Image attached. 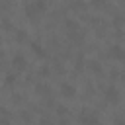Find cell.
Returning a JSON list of instances; mask_svg holds the SVG:
<instances>
[{
	"mask_svg": "<svg viewBox=\"0 0 125 125\" xmlns=\"http://www.w3.org/2000/svg\"><path fill=\"white\" fill-rule=\"evenodd\" d=\"M12 66H14L16 72H18V70H25V68H27V59H25L21 53H18V55L12 57Z\"/></svg>",
	"mask_w": 125,
	"mask_h": 125,
	"instance_id": "3957f363",
	"label": "cell"
},
{
	"mask_svg": "<svg viewBox=\"0 0 125 125\" xmlns=\"http://www.w3.org/2000/svg\"><path fill=\"white\" fill-rule=\"evenodd\" d=\"M35 90H37V92H47V94L51 92V88H49V86H45V84H37V88H35Z\"/></svg>",
	"mask_w": 125,
	"mask_h": 125,
	"instance_id": "4fadbf2b",
	"label": "cell"
},
{
	"mask_svg": "<svg viewBox=\"0 0 125 125\" xmlns=\"http://www.w3.org/2000/svg\"><path fill=\"white\" fill-rule=\"evenodd\" d=\"M61 94H62V98L72 100V98L76 96V86L70 84V82H62V84H61Z\"/></svg>",
	"mask_w": 125,
	"mask_h": 125,
	"instance_id": "277c9868",
	"label": "cell"
},
{
	"mask_svg": "<svg viewBox=\"0 0 125 125\" xmlns=\"http://www.w3.org/2000/svg\"><path fill=\"white\" fill-rule=\"evenodd\" d=\"M41 125H51V119H45V117H43V119H41Z\"/></svg>",
	"mask_w": 125,
	"mask_h": 125,
	"instance_id": "ac0fdd59",
	"label": "cell"
},
{
	"mask_svg": "<svg viewBox=\"0 0 125 125\" xmlns=\"http://www.w3.org/2000/svg\"><path fill=\"white\" fill-rule=\"evenodd\" d=\"M88 68H90L92 72H96V74L102 72V64H100L98 61H88Z\"/></svg>",
	"mask_w": 125,
	"mask_h": 125,
	"instance_id": "30bf717a",
	"label": "cell"
},
{
	"mask_svg": "<svg viewBox=\"0 0 125 125\" xmlns=\"http://www.w3.org/2000/svg\"><path fill=\"white\" fill-rule=\"evenodd\" d=\"M104 98H105V102H109V104H119L121 94H119V90H117L115 86H107L105 92H104Z\"/></svg>",
	"mask_w": 125,
	"mask_h": 125,
	"instance_id": "7a4b0ae2",
	"label": "cell"
},
{
	"mask_svg": "<svg viewBox=\"0 0 125 125\" xmlns=\"http://www.w3.org/2000/svg\"><path fill=\"white\" fill-rule=\"evenodd\" d=\"M82 66H84V57H82V55H78V57H76V61H74V68H76V70H82Z\"/></svg>",
	"mask_w": 125,
	"mask_h": 125,
	"instance_id": "8fae6325",
	"label": "cell"
},
{
	"mask_svg": "<svg viewBox=\"0 0 125 125\" xmlns=\"http://www.w3.org/2000/svg\"><path fill=\"white\" fill-rule=\"evenodd\" d=\"M31 51H33L39 59H45V57H47V51L43 49V45H41L39 41H31Z\"/></svg>",
	"mask_w": 125,
	"mask_h": 125,
	"instance_id": "8992f818",
	"label": "cell"
},
{
	"mask_svg": "<svg viewBox=\"0 0 125 125\" xmlns=\"http://www.w3.org/2000/svg\"><path fill=\"white\" fill-rule=\"evenodd\" d=\"M57 113L59 115H66V107L64 105H57Z\"/></svg>",
	"mask_w": 125,
	"mask_h": 125,
	"instance_id": "9a60e30c",
	"label": "cell"
},
{
	"mask_svg": "<svg viewBox=\"0 0 125 125\" xmlns=\"http://www.w3.org/2000/svg\"><path fill=\"white\" fill-rule=\"evenodd\" d=\"M35 6H37L39 12H45V10H47V2H45V0H35Z\"/></svg>",
	"mask_w": 125,
	"mask_h": 125,
	"instance_id": "7c38bea8",
	"label": "cell"
},
{
	"mask_svg": "<svg viewBox=\"0 0 125 125\" xmlns=\"http://www.w3.org/2000/svg\"><path fill=\"white\" fill-rule=\"evenodd\" d=\"M80 123H82V125H100L98 117H96L94 113H90V111H82V115H80Z\"/></svg>",
	"mask_w": 125,
	"mask_h": 125,
	"instance_id": "5b68a950",
	"label": "cell"
},
{
	"mask_svg": "<svg viewBox=\"0 0 125 125\" xmlns=\"http://www.w3.org/2000/svg\"><path fill=\"white\" fill-rule=\"evenodd\" d=\"M107 55H109V59H113V61H125V47L119 45V43H115V45L109 47Z\"/></svg>",
	"mask_w": 125,
	"mask_h": 125,
	"instance_id": "6da1fadb",
	"label": "cell"
},
{
	"mask_svg": "<svg viewBox=\"0 0 125 125\" xmlns=\"http://www.w3.org/2000/svg\"><path fill=\"white\" fill-rule=\"evenodd\" d=\"M64 27H66V29H68V33L72 35L74 31H78V21H76V20H72V18H66V20H64Z\"/></svg>",
	"mask_w": 125,
	"mask_h": 125,
	"instance_id": "ba28073f",
	"label": "cell"
},
{
	"mask_svg": "<svg viewBox=\"0 0 125 125\" xmlns=\"http://www.w3.org/2000/svg\"><path fill=\"white\" fill-rule=\"evenodd\" d=\"M23 10H25V16H27L29 20H31V18H35V16H37V12H39V10H37V6H35V2H31V4L27 2V4L23 6Z\"/></svg>",
	"mask_w": 125,
	"mask_h": 125,
	"instance_id": "52a82bcc",
	"label": "cell"
},
{
	"mask_svg": "<svg viewBox=\"0 0 125 125\" xmlns=\"http://www.w3.org/2000/svg\"><path fill=\"white\" fill-rule=\"evenodd\" d=\"M100 125H102V123H100Z\"/></svg>",
	"mask_w": 125,
	"mask_h": 125,
	"instance_id": "44dd1931",
	"label": "cell"
},
{
	"mask_svg": "<svg viewBox=\"0 0 125 125\" xmlns=\"http://www.w3.org/2000/svg\"><path fill=\"white\" fill-rule=\"evenodd\" d=\"M25 39H27V31H25L23 27H18V29H16V41H18V43H23Z\"/></svg>",
	"mask_w": 125,
	"mask_h": 125,
	"instance_id": "9c48e42d",
	"label": "cell"
},
{
	"mask_svg": "<svg viewBox=\"0 0 125 125\" xmlns=\"http://www.w3.org/2000/svg\"><path fill=\"white\" fill-rule=\"evenodd\" d=\"M121 82H123V84H125V72H123V74H121Z\"/></svg>",
	"mask_w": 125,
	"mask_h": 125,
	"instance_id": "ffe728a7",
	"label": "cell"
},
{
	"mask_svg": "<svg viewBox=\"0 0 125 125\" xmlns=\"http://www.w3.org/2000/svg\"><path fill=\"white\" fill-rule=\"evenodd\" d=\"M39 74H41V76L49 74V66H41V68H39Z\"/></svg>",
	"mask_w": 125,
	"mask_h": 125,
	"instance_id": "2e32d148",
	"label": "cell"
},
{
	"mask_svg": "<svg viewBox=\"0 0 125 125\" xmlns=\"http://www.w3.org/2000/svg\"><path fill=\"white\" fill-rule=\"evenodd\" d=\"M14 82H16V74H12V72L6 74V84H14Z\"/></svg>",
	"mask_w": 125,
	"mask_h": 125,
	"instance_id": "5bb4252c",
	"label": "cell"
},
{
	"mask_svg": "<svg viewBox=\"0 0 125 125\" xmlns=\"http://www.w3.org/2000/svg\"><path fill=\"white\" fill-rule=\"evenodd\" d=\"M115 125H125V119H117V121H115Z\"/></svg>",
	"mask_w": 125,
	"mask_h": 125,
	"instance_id": "d6986e66",
	"label": "cell"
},
{
	"mask_svg": "<svg viewBox=\"0 0 125 125\" xmlns=\"http://www.w3.org/2000/svg\"><path fill=\"white\" fill-rule=\"evenodd\" d=\"M113 21H115V25H121V23H123V18H121V16H115Z\"/></svg>",
	"mask_w": 125,
	"mask_h": 125,
	"instance_id": "e0dca14e",
	"label": "cell"
}]
</instances>
